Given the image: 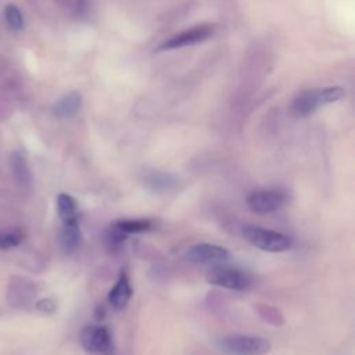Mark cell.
<instances>
[{
    "instance_id": "1",
    "label": "cell",
    "mask_w": 355,
    "mask_h": 355,
    "mask_svg": "<svg viewBox=\"0 0 355 355\" xmlns=\"http://www.w3.org/2000/svg\"><path fill=\"white\" fill-rule=\"evenodd\" d=\"M344 96V89L341 86H329L322 89L306 90L291 103L293 115L299 118H306L314 114L321 106L339 101Z\"/></svg>"
},
{
    "instance_id": "2",
    "label": "cell",
    "mask_w": 355,
    "mask_h": 355,
    "mask_svg": "<svg viewBox=\"0 0 355 355\" xmlns=\"http://www.w3.org/2000/svg\"><path fill=\"white\" fill-rule=\"evenodd\" d=\"M242 234L250 245L262 252L283 253L291 247V241L286 234L257 225H245Z\"/></svg>"
},
{
    "instance_id": "3",
    "label": "cell",
    "mask_w": 355,
    "mask_h": 355,
    "mask_svg": "<svg viewBox=\"0 0 355 355\" xmlns=\"http://www.w3.org/2000/svg\"><path fill=\"white\" fill-rule=\"evenodd\" d=\"M221 352L226 355H265L271 350V343L256 336H226L217 343Z\"/></svg>"
},
{
    "instance_id": "4",
    "label": "cell",
    "mask_w": 355,
    "mask_h": 355,
    "mask_svg": "<svg viewBox=\"0 0 355 355\" xmlns=\"http://www.w3.org/2000/svg\"><path fill=\"white\" fill-rule=\"evenodd\" d=\"M206 279L210 284L223 287L228 290H234V291L247 290L253 284V278L250 273L230 267L212 268L207 273Z\"/></svg>"
},
{
    "instance_id": "5",
    "label": "cell",
    "mask_w": 355,
    "mask_h": 355,
    "mask_svg": "<svg viewBox=\"0 0 355 355\" xmlns=\"http://www.w3.org/2000/svg\"><path fill=\"white\" fill-rule=\"evenodd\" d=\"M214 31H215V27L211 24L196 25L193 28L185 29L180 34L173 35L172 38L167 39L156 49V51H168V50H175V49H182L186 46H193V45L206 42L207 39H210L214 35Z\"/></svg>"
},
{
    "instance_id": "6",
    "label": "cell",
    "mask_w": 355,
    "mask_h": 355,
    "mask_svg": "<svg viewBox=\"0 0 355 355\" xmlns=\"http://www.w3.org/2000/svg\"><path fill=\"white\" fill-rule=\"evenodd\" d=\"M286 195L279 191H256L247 197V204L257 214H271L286 204Z\"/></svg>"
},
{
    "instance_id": "7",
    "label": "cell",
    "mask_w": 355,
    "mask_h": 355,
    "mask_svg": "<svg viewBox=\"0 0 355 355\" xmlns=\"http://www.w3.org/2000/svg\"><path fill=\"white\" fill-rule=\"evenodd\" d=\"M229 252L221 246L200 243L191 247L186 253V260L193 264H215L229 260Z\"/></svg>"
},
{
    "instance_id": "8",
    "label": "cell",
    "mask_w": 355,
    "mask_h": 355,
    "mask_svg": "<svg viewBox=\"0 0 355 355\" xmlns=\"http://www.w3.org/2000/svg\"><path fill=\"white\" fill-rule=\"evenodd\" d=\"M81 343L89 352H104L111 345V334L104 326L89 325L81 332Z\"/></svg>"
},
{
    "instance_id": "9",
    "label": "cell",
    "mask_w": 355,
    "mask_h": 355,
    "mask_svg": "<svg viewBox=\"0 0 355 355\" xmlns=\"http://www.w3.org/2000/svg\"><path fill=\"white\" fill-rule=\"evenodd\" d=\"M132 297V287L127 273H121L114 287L110 290L108 302L114 310H124Z\"/></svg>"
},
{
    "instance_id": "10",
    "label": "cell",
    "mask_w": 355,
    "mask_h": 355,
    "mask_svg": "<svg viewBox=\"0 0 355 355\" xmlns=\"http://www.w3.org/2000/svg\"><path fill=\"white\" fill-rule=\"evenodd\" d=\"M82 107V96L78 92H69L58 99L53 106V114L57 118H71L79 112Z\"/></svg>"
},
{
    "instance_id": "11",
    "label": "cell",
    "mask_w": 355,
    "mask_h": 355,
    "mask_svg": "<svg viewBox=\"0 0 355 355\" xmlns=\"http://www.w3.org/2000/svg\"><path fill=\"white\" fill-rule=\"evenodd\" d=\"M81 243L82 233L78 221L63 223V228L60 230V247L63 249V252L74 253L75 250H78Z\"/></svg>"
},
{
    "instance_id": "12",
    "label": "cell",
    "mask_w": 355,
    "mask_h": 355,
    "mask_svg": "<svg viewBox=\"0 0 355 355\" xmlns=\"http://www.w3.org/2000/svg\"><path fill=\"white\" fill-rule=\"evenodd\" d=\"M10 164H12L13 175L16 178V181L19 182V185L25 186V188L31 186L32 173H31L29 165L27 162V158L20 151H14L10 157Z\"/></svg>"
},
{
    "instance_id": "13",
    "label": "cell",
    "mask_w": 355,
    "mask_h": 355,
    "mask_svg": "<svg viewBox=\"0 0 355 355\" xmlns=\"http://www.w3.org/2000/svg\"><path fill=\"white\" fill-rule=\"evenodd\" d=\"M57 212H58V215H60L63 223L75 222L78 219V206H77L75 199L67 193L58 195Z\"/></svg>"
},
{
    "instance_id": "14",
    "label": "cell",
    "mask_w": 355,
    "mask_h": 355,
    "mask_svg": "<svg viewBox=\"0 0 355 355\" xmlns=\"http://www.w3.org/2000/svg\"><path fill=\"white\" fill-rule=\"evenodd\" d=\"M114 226L120 229L121 232L127 233V234L147 232L153 228L151 222L147 221V219H124V221L115 222Z\"/></svg>"
},
{
    "instance_id": "15",
    "label": "cell",
    "mask_w": 355,
    "mask_h": 355,
    "mask_svg": "<svg viewBox=\"0 0 355 355\" xmlns=\"http://www.w3.org/2000/svg\"><path fill=\"white\" fill-rule=\"evenodd\" d=\"M5 20L9 28L14 32L24 31V17L16 5H8L5 9Z\"/></svg>"
},
{
    "instance_id": "16",
    "label": "cell",
    "mask_w": 355,
    "mask_h": 355,
    "mask_svg": "<svg viewBox=\"0 0 355 355\" xmlns=\"http://www.w3.org/2000/svg\"><path fill=\"white\" fill-rule=\"evenodd\" d=\"M24 241V234L20 230L0 232V252L13 249Z\"/></svg>"
},
{
    "instance_id": "17",
    "label": "cell",
    "mask_w": 355,
    "mask_h": 355,
    "mask_svg": "<svg viewBox=\"0 0 355 355\" xmlns=\"http://www.w3.org/2000/svg\"><path fill=\"white\" fill-rule=\"evenodd\" d=\"M106 243L110 249H117L120 247L125 241H127V233L121 232L118 228H115L114 225L108 228V230L106 232Z\"/></svg>"
},
{
    "instance_id": "18",
    "label": "cell",
    "mask_w": 355,
    "mask_h": 355,
    "mask_svg": "<svg viewBox=\"0 0 355 355\" xmlns=\"http://www.w3.org/2000/svg\"><path fill=\"white\" fill-rule=\"evenodd\" d=\"M66 3V8L71 10L75 14H81L86 10V0H63Z\"/></svg>"
},
{
    "instance_id": "19",
    "label": "cell",
    "mask_w": 355,
    "mask_h": 355,
    "mask_svg": "<svg viewBox=\"0 0 355 355\" xmlns=\"http://www.w3.org/2000/svg\"><path fill=\"white\" fill-rule=\"evenodd\" d=\"M38 310L45 313V314H51L56 310V304L50 299H43L38 303Z\"/></svg>"
}]
</instances>
